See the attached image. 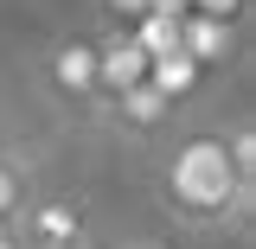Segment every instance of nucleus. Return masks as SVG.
Here are the masks:
<instances>
[{"label": "nucleus", "instance_id": "obj_13", "mask_svg": "<svg viewBox=\"0 0 256 249\" xmlns=\"http://www.w3.org/2000/svg\"><path fill=\"white\" fill-rule=\"evenodd\" d=\"M52 249H96V243H90V237H77V243H52Z\"/></svg>", "mask_w": 256, "mask_h": 249}, {"label": "nucleus", "instance_id": "obj_3", "mask_svg": "<svg viewBox=\"0 0 256 249\" xmlns=\"http://www.w3.org/2000/svg\"><path fill=\"white\" fill-rule=\"evenodd\" d=\"M45 77L64 102H96V38H58L45 51Z\"/></svg>", "mask_w": 256, "mask_h": 249}, {"label": "nucleus", "instance_id": "obj_14", "mask_svg": "<svg viewBox=\"0 0 256 249\" xmlns=\"http://www.w3.org/2000/svg\"><path fill=\"white\" fill-rule=\"evenodd\" d=\"M128 249H166V243H128Z\"/></svg>", "mask_w": 256, "mask_h": 249}, {"label": "nucleus", "instance_id": "obj_5", "mask_svg": "<svg viewBox=\"0 0 256 249\" xmlns=\"http://www.w3.org/2000/svg\"><path fill=\"white\" fill-rule=\"evenodd\" d=\"M141 77H148V51H141L134 32L116 19L109 38H96V96H116V90H128V83H141Z\"/></svg>", "mask_w": 256, "mask_h": 249}, {"label": "nucleus", "instance_id": "obj_8", "mask_svg": "<svg viewBox=\"0 0 256 249\" xmlns=\"http://www.w3.org/2000/svg\"><path fill=\"white\" fill-rule=\"evenodd\" d=\"M32 198L26 186V166H13V160H0V218H20V205Z\"/></svg>", "mask_w": 256, "mask_h": 249}, {"label": "nucleus", "instance_id": "obj_11", "mask_svg": "<svg viewBox=\"0 0 256 249\" xmlns=\"http://www.w3.org/2000/svg\"><path fill=\"white\" fill-rule=\"evenodd\" d=\"M148 6H154V0H102V13H109V19H134V13H148Z\"/></svg>", "mask_w": 256, "mask_h": 249}, {"label": "nucleus", "instance_id": "obj_12", "mask_svg": "<svg viewBox=\"0 0 256 249\" xmlns=\"http://www.w3.org/2000/svg\"><path fill=\"white\" fill-rule=\"evenodd\" d=\"M0 249H26V243H20V224H13V218H0Z\"/></svg>", "mask_w": 256, "mask_h": 249}, {"label": "nucleus", "instance_id": "obj_4", "mask_svg": "<svg viewBox=\"0 0 256 249\" xmlns=\"http://www.w3.org/2000/svg\"><path fill=\"white\" fill-rule=\"evenodd\" d=\"M237 26H244V19H212V13H192L186 6V13H180V51H192L205 70H224V64L237 58V45H244Z\"/></svg>", "mask_w": 256, "mask_h": 249}, {"label": "nucleus", "instance_id": "obj_1", "mask_svg": "<svg viewBox=\"0 0 256 249\" xmlns=\"http://www.w3.org/2000/svg\"><path fill=\"white\" fill-rule=\"evenodd\" d=\"M250 173H237V160L224 147V134H186L173 160H166V173H160V192H166V205L192 224H224L237 218V211H250Z\"/></svg>", "mask_w": 256, "mask_h": 249}, {"label": "nucleus", "instance_id": "obj_6", "mask_svg": "<svg viewBox=\"0 0 256 249\" xmlns=\"http://www.w3.org/2000/svg\"><path fill=\"white\" fill-rule=\"evenodd\" d=\"M212 70L192 58V51H180V45H166V51H154L148 58V83H154L166 102H186V96H198V83H205Z\"/></svg>", "mask_w": 256, "mask_h": 249}, {"label": "nucleus", "instance_id": "obj_7", "mask_svg": "<svg viewBox=\"0 0 256 249\" xmlns=\"http://www.w3.org/2000/svg\"><path fill=\"white\" fill-rule=\"evenodd\" d=\"M109 102H116V115H122V122L134 128V134H154V128L166 122L173 109H180V102H166V96H160L154 83H148V77H141V83H128V90H116Z\"/></svg>", "mask_w": 256, "mask_h": 249}, {"label": "nucleus", "instance_id": "obj_9", "mask_svg": "<svg viewBox=\"0 0 256 249\" xmlns=\"http://www.w3.org/2000/svg\"><path fill=\"white\" fill-rule=\"evenodd\" d=\"M224 147H230V160H237V173H250V179H256V128L237 122L230 134H224Z\"/></svg>", "mask_w": 256, "mask_h": 249}, {"label": "nucleus", "instance_id": "obj_2", "mask_svg": "<svg viewBox=\"0 0 256 249\" xmlns=\"http://www.w3.org/2000/svg\"><path fill=\"white\" fill-rule=\"evenodd\" d=\"M13 224H20V243H26V249H52V243L90 237V224H84V211H77L70 198H26Z\"/></svg>", "mask_w": 256, "mask_h": 249}, {"label": "nucleus", "instance_id": "obj_10", "mask_svg": "<svg viewBox=\"0 0 256 249\" xmlns=\"http://www.w3.org/2000/svg\"><path fill=\"white\" fill-rule=\"evenodd\" d=\"M192 13H212V19H244L250 13V0H186Z\"/></svg>", "mask_w": 256, "mask_h": 249}]
</instances>
